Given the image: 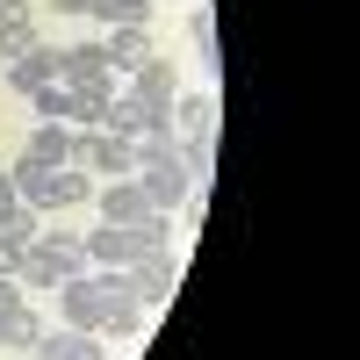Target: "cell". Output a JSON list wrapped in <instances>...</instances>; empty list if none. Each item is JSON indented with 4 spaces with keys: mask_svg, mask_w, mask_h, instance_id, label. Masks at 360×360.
Listing matches in <instances>:
<instances>
[{
    "mask_svg": "<svg viewBox=\"0 0 360 360\" xmlns=\"http://www.w3.org/2000/svg\"><path fill=\"white\" fill-rule=\"evenodd\" d=\"M8 173H15V195H22L29 209H44V217H51V209H79V202H94V180H86L79 166H44V159L22 152Z\"/></svg>",
    "mask_w": 360,
    "mask_h": 360,
    "instance_id": "6da1fadb",
    "label": "cell"
},
{
    "mask_svg": "<svg viewBox=\"0 0 360 360\" xmlns=\"http://www.w3.org/2000/svg\"><path fill=\"white\" fill-rule=\"evenodd\" d=\"M173 123L180 130H217V101L209 94H173Z\"/></svg>",
    "mask_w": 360,
    "mask_h": 360,
    "instance_id": "ac0fdd59",
    "label": "cell"
},
{
    "mask_svg": "<svg viewBox=\"0 0 360 360\" xmlns=\"http://www.w3.org/2000/svg\"><path fill=\"white\" fill-rule=\"evenodd\" d=\"M101 130H115V137H144V130H166V123H152V115H144V101L130 94V86H115V94H108V115H101Z\"/></svg>",
    "mask_w": 360,
    "mask_h": 360,
    "instance_id": "7c38bea8",
    "label": "cell"
},
{
    "mask_svg": "<svg viewBox=\"0 0 360 360\" xmlns=\"http://www.w3.org/2000/svg\"><path fill=\"white\" fill-rule=\"evenodd\" d=\"M29 252H37V259L51 266V274H58V281H72V274H86V245H79V238H65V231H44L37 245H29Z\"/></svg>",
    "mask_w": 360,
    "mask_h": 360,
    "instance_id": "30bf717a",
    "label": "cell"
},
{
    "mask_svg": "<svg viewBox=\"0 0 360 360\" xmlns=\"http://www.w3.org/2000/svg\"><path fill=\"white\" fill-rule=\"evenodd\" d=\"M58 86L65 94H115V65L101 44H65L58 51Z\"/></svg>",
    "mask_w": 360,
    "mask_h": 360,
    "instance_id": "3957f363",
    "label": "cell"
},
{
    "mask_svg": "<svg viewBox=\"0 0 360 360\" xmlns=\"http://www.w3.org/2000/svg\"><path fill=\"white\" fill-rule=\"evenodd\" d=\"M15 202H22V195H15V173H0V217H8Z\"/></svg>",
    "mask_w": 360,
    "mask_h": 360,
    "instance_id": "cb8c5ba5",
    "label": "cell"
},
{
    "mask_svg": "<svg viewBox=\"0 0 360 360\" xmlns=\"http://www.w3.org/2000/svg\"><path fill=\"white\" fill-rule=\"evenodd\" d=\"M101 51H108L115 79H130L144 58H152V29H108V37H101Z\"/></svg>",
    "mask_w": 360,
    "mask_h": 360,
    "instance_id": "8fae6325",
    "label": "cell"
},
{
    "mask_svg": "<svg viewBox=\"0 0 360 360\" xmlns=\"http://www.w3.org/2000/svg\"><path fill=\"white\" fill-rule=\"evenodd\" d=\"M15 303H22V281H15V274H0V317H8Z\"/></svg>",
    "mask_w": 360,
    "mask_h": 360,
    "instance_id": "7402d4cb",
    "label": "cell"
},
{
    "mask_svg": "<svg viewBox=\"0 0 360 360\" xmlns=\"http://www.w3.org/2000/svg\"><path fill=\"white\" fill-rule=\"evenodd\" d=\"M130 288H137V303H166V295L180 288V259L173 252H144L130 266Z\"/></svg>",
    "mask_w": 360,
    "mask_h": 360,
    "instance_id": "52a82bcc",
    "label": "cell"
},
{
    "mask_svg": "<svg viewBox=\"0 0 360 360\" xmlns=\"http://www.w3.org/2000/svg\"><path fill=\"white\" fill-rule=\"evenodd\" d=\"M94 209H101V224H144V217H152V202H144L137 173H130V180H108V188H94Z\"/></svg>",
    "mask_w": 360,
    "mask_h": 360,
    "instance_id": "8992f818",
    "label": "cell"
},
{
    "mask_svg": "<svg viewBox=\"0 0 360 360\" xmlns=\"http://www.w3.org/2000/svg\"><path fill=\"white\" fill-rule=\"evenodd\" d=\"M188 44H195V58L224 65V58H217V15H209V8H195V15H188Z\"/></svg>",
    "mask_w": 360,
    "mask_h": 360,
    "instance_id": "44dd1931",
    "label": "cell"
},
{
    "mask_svg": "<svg viewBox=\"0 0 360 360\" xmlns=\"http://www.w3.org/2000/svg\"><path fill=\"white\" fill-rule=\"evenodd\" d=\"M37 339H44V317L29 303H15L8 317H0V353H8V346H37Z\"/></svg>",
    "mask_w": 360,
    "mask_h": 360,
    "instance_id": "2e32d148",
    "label": "cell"
},
{
    "mask_svg": "<svg viewBox=\"0 0 360 360\" xmlns=\"http://www.w3.org/2000/svg\"><path fill=\"white\" fill-rule=\"evenodd\" d=\"M94 0H51V15H86Z\"/></svg>",
    "mask_w": 360,
    "mask_h": 360,
    "instance_id": "d4e9b609",
    "label": "cell"
},
{
    "mask_svg": "<svg viewBox=\"0 0 360 360\" xmlns=\"http://www.w3.org/2000/svg\"><path fill=\"white\" fill-rule=\"evenodd\" d=\"M130 94L144 101V115H152V123H173V94H180V72L166 65V58H144V65L130 72Z\"/></svg>",
    "mask_w": 360,
    "mask_h": 360,
    "instance_id": "277c9868",
    "label": "cell"
},
{
    "mask_svg": "<svg viewBox=\"0 0 360 360\" xmlns=\"http://www.w3.org/2000/svg\"><path fill=\"white\" fill-rule=\"evenodd\" d=\"M29 159H44V166H72V130H65V123H37V130H29Z\"/></svg>",
    "mask_w": 360,
    "mask_h": 360,
    "instance_id": "5bb4252c",
    "label": "cell"
},
{
    "mask_svg": "<svg viewBox=\"0 0 360 360\" xmlns=\"http://www.w3.org/2000/svg\"><path fill=\"white\" fill-rule=\"evenodd\" d=\"M86 15L101 29H152V0H94Z\"/></svg>",
    "mask_w": 360,
    "mask_h": 360,
    "instance_id": "4fadbf2b",
    "label": "cell"
},
{
    "mask_svg": "<svg viewBox=\"0 0 360 360\" xmlns=\"http://www.w3.org/2000/svg\"><path fill=\"white\" fill-rule=\"evenodd\" d=\"M51 79H58V51H51V44H37V51H22V58H8V86H15L22 101L37 94V86H51Z\"/></svg>",
    "mask_w": 360,
    "mask_h": 360,
    "instance_id": "9c48e42d",
    "label": "cell"
},
{
    "mask_svg": "<svg viewBox=\"0 0 360 360\" xmlns=\"http://www.w3.org/2000/svg\"><path fill=\"white\" fill-rule=\"evenodd\" d=\"M101 281V339H137L144 332V303L130 288V266H94Z\"/></svg>",
    "mask_w": 360,
    "mask_h": 360,
    "instance_id": "7a4b0ae2",
    "label": "cell"
},
{
    "mask_svg": "<svg viewBox=\"0 0 360 360\" xmlns=\"http://www.w3.org/2000/svg\"><path fill=\"white\" fill-rule=\"evenodd\" d=\"M29 353H37V360H108V353H101V332H72V324L44 332Z\"/></svg>",
    "mask_w": 360,
    "mask_h": 360,
    "instance_id": "ba28073f",
    "label": "cell"
},
{
    "mask_svg": "<svg viewBox=\"0 0 360 360\" xmlns=\"http://www.w3.org/2000/svg\"><path fill=\"white\" fill-rule=\"evenodd\" d=\"M0 238H8V245H37V238H44V209H29V202H15L8 209V217H0Z\"/></svg>",
    "mask_w": 360,
    "mask_h": 360,
    "instance_id": "9a60e30c",
    "label": "cell"
},
{
    "mask_svg": "<svg viewBox=\"0 0 360 360\" xmlns=\"http://www.w3.org/2000/svg\"><path fill=\"white\" fill-rule=\"evenodd\" d=\"M58 317L72 324V332H101V281H94V266L72 281H58Z\"/></svg>",
    "mask_w": 360,
    "mask_h": 360,
    "instance_id": "5b68a950",
    "label": "cell"
},
{
    "mask_svg": "<svg viewBox=\"0 0 360 360\" xmlns=\"http://www.w3.org/2000/svg\"><path fill=\"white\" fill-rule=\"evenodd\" d=\"M44 44V29L29 22V15H15V22H0V58H22V51H37Z\"/></svg>",
    "mask_w": 360,
    "mask_h": 360,
    "instance_id": "ffe728a7",
    "label": "cell"
},
{
    "mask_svg": "<svg viewBox=\"0 0 360 360\" xmlns=\"http://www.w3.org/2000/svg\"><path fill=\"white\" fill-rule=\"evenodd\" d=\"M29 108H37V123H72V94H65V86H37V94H29Z\"/></svg>",
    "mask_w": 360,
    "mask_h": 360,
    "instance_id": "d6986e66",
    "label": "cell"
},
{
    "mask_svg": "<svg viewBox=\"0 0 360 360\" xmlns=\"http://www.w3.org/2000/svg\"><path fill=\"white\" fill-rule=\"evenodd\" d=\"M173 152H180V166H188V180H209V173H217V144H209V130H188Z\"/></svg>",
    "mask_w": 360,
    "mask_h": 360,
    "instance_id": "e0dca14e",
    "label": "cell"
},
{
    "mask_svg": "<svg viewBox=\"0 0 360 360\" xmlns=\"http://www.w3.org/2000/svg\"><path fill=\"white\" fill-rule=\"evenodd\" d=\"M0 274H22V245H8V238H0Z\"/></svg>",
    "mask_w": 360,
    "mask_h": 360,
    "instance_id": "603a6c76",
    "label": "cell"
}]
</instances>
